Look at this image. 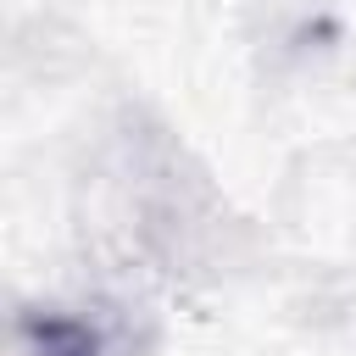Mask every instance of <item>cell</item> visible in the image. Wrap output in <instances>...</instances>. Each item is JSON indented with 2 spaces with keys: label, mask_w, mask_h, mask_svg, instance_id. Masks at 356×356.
Segmentation results:
<instances>
[{
  "label": "cell",
  "mask_w": 356,
  "mask_h": 356,
  "mask_svg": "<svg viewBox=\"0 0 356 356\" xmlns=\"http://www.w3.org/2000/svg\"><path fill=\"white\" fill-rule=\"evenodd\" d=\"M39 350H44V356H95V334L78 328V323H44Z\"/></svg>",
  "instance_id": "6da1fadb"
}]
</instances>
